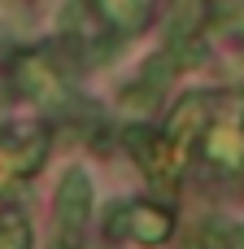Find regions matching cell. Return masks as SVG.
<instances>
[{
  "instance_id": "11",
  "label": "cell",
  "mask_w": 244,
  "mask_h": 249,
  "mask_svg": "<svg viewBox=\"0 0 244 249\" xmlns=\"http://www.w3.org/2000/svg\"><path fill=\"white\" fill-rule=\"evenodd\" d=\"M227 26H231V35H236V39L244 44V4H240V9H231V18H227Z\"/></svg>"
},
{
  "instance_id": "8",
  "label": "cell",
  "mask_w": 244,
  "mask_h": 249,
  "mask_svg": "<svg viewBox=\"0 0 244 249\" xmlns=\"http://www.w3.org/2000/svg\"><path fill=\"white\" fill-rule=\"evenodd\" d=\"M96 13H100V22L109 31L131 35L153 18V0H96Z\"/></svg>"
},
{
  "instance_id": "3",
  "label": "cell",
  "mask_w": 244,
  "mask_h": 249,
  "mask_svg": "<svg viewBox=\"0 0 244 249\" xmlns=\"http://www.w3.org/2000/svg\"><path fill=\"white\" fill-rule=\"evenodd\" d=\"M109 236H131L140 245H166L175 236V214L157 201H127L109 214Z\"/></svg>"
},
{
  "instance_id": "9",
  "label": "cell",
  "mask_w": 244,
  "mask_h": 249,
  "mask_svg": "<svg viewBox=\"0 0 244 249\" xmlns=\"http://www.w3.org/2000/svg\"><path fill=\"white\" fill-rule=\"evenodd\" d=\"M183 249H244V228H240V223H223V219H214V223L196 228V232L188 236V245H183Z\"/></svg>"
},
{
  "instance_id": "10",
  "label": "cell",
  "mask_w": 244,
  "mask_h": 249,
  "mask_svg": "<svg viewBox=\"0 0 244 249\" xmlns=\"http://www.w3.org/2000/svg\"><path fill=\"white\" fill-rule=\"evenodd\" d=\"M0 249H31V223L22 210L0 214Z\"/></svg>"
},
{
  "instance_id": "1",
  "label": "cell",
  "mask_w": 244,
  "mask_h": 249,
  "mask_svg": "<svg viewBox=\"0 0 244 249\" xmlns=\"http://www.w3.org/2000/svg\"><path fill=\"white\" fill-rule=\"evenodd\" d=\"M96 210V188L87 179V171H70L57 188V206H52V249H83V232L92 223Z\"/></svg>"
},
{
  "instance_id": "7",
  "label": "cell",
  "mask_w": 244,
  "mask_h": 249,
  "mask_svg": "<svg viewBox=\"0 0 244 249\" xmlns=\"http://www.w3.org/2000/svg\"><path fill=\"white\" fill-rule=\"evenodd\" d=\"M205 22H210V0H175V9H170V26H166L175 53L188 48V44L201 35Z\"/></svg>"
},
{
  "instance_id": "5",
  "label": "cell",
  "mask_w": 244,
  "mask_h": 249,
  "mask_svg": "<svg viewBox=\"0 0 244 249\" xmlns=\"http://www.w3.org/2000/svg\"><path fill=\"white\" fill-rule=\"evenodd\" d=\"M205 158L214 171L244 166V114L236 101H223V118H205Z\"/></svg>"
},
{
  "instance_id": "6",
  "label": "cell",
  "mask_w": 244,
  "mask_h": 249,
  "mask_svg": "<svg viewBox=\"0 0 244 249\" xmlns=\"http://www.w3.org/2000/svg\"><path fill=\"white\" fill-rule=\"evenodd\" d=\"M170 79H175V57H170V53H153L148 66H144V70L122 88V109L144 118V114L162 101V92L170 88Z\"/></svg>"
},
{
  "instance_id": "4",
  "label": "cell",
  "mask_w": 244,
  "mask_h": 249,
  "mask_svg": "<svg viewBox=\"0 0 244 249\" xmlns=\"http://www.w3.org/2000/svg\"><path fill=\"white\" fill-rule=\"evenodd\" d=\"M44 153H48V131L35 127V131H4L0 136V197L9 188H17L26 175H35L44 166Z\"/></svg>"
},
{
  "instance_id": "2",
  "label": "cell",
  "mask_w": 244,
  "mask_h": 249,
  "mask_svg": "<svg viewBox=\"0 0 244 249\" xmlns=\"http://www.w3.org/2000/svg\"><path fill=\"white\" fill-rule=\"evenodd\" d=\"M9 79H13V88H17L26 101H35V105H44V109H65V105H70L65 70H61L57 57H48V53H17L13 66H9Z\"/></svg>"
}]
</instances>
